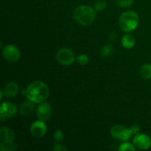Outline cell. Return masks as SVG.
I'll return each instance as SVG.
<instances>
[{
  "label": "cell",
  "mask_w": 151,
  "mask_h": 151,
  "mask_svg": "<svg viewBox=\"0 0 151 151\" xmlns=\"http://www.w3.org/2000/svg\"><path fill=\"white\" fill-rule=\"evenodd\" d=\"M25 91L27 98L34 103H41L44 102L50 94V90L47 84L39 81H34L29 84Z\"/></svg>",
  "instance_id": "1"
},
{
  "label": "cell",
  "mask_w": 151,
  "mask_h": 151,
  "mask_svg": "<svg viewBox=\"0 0 151 151\" xmlns=\"http://www.w3.org/2000/svg\"><path fill=\"white\" fill-rule=\"evenodd\" d=\"M96 11L93 7L87 5H81L75 9L73 17L75 20L83 26H88L92 24L96 19Z\"/></svg>",
  "instance_id": "2"
},
{
  "label": "cell",
  "mask_w": 151,
  "mask_h": 151,
  "mask_svg": "<svg viewBox=\"0 0 151 151\" xmlns=\"http://www.w3.org/2000/svg\"><path fill=\"white\" fill-rule=\"evenodd\" d=\"M139 24V16L134 11H125L121 14L119 25L122 31L130 32L137 29Z\"/></svg>",
  "instance_id": "3"
},
{
  "label": "cell",
  "mask_w": 151,
  "mask_h": 151,
  "mask_svg": "<svg viewBox=\"0 0 151 151\" xmlns=\"http://www.w3.org/2000/svg\"><path fill=\"white\" fill-rule=\"evenodd\" d=\"M111 134L114 138L121 142H126L133 135L131 129L122 125H116L111 128Z\"/></svg>",
  "instance_id": "4"
},
{
  "label": "cell",
  "mask_w": 151,
  "mask_h": 151,
  "mask_svg": "<svg viewBox=\"0 0 151 151\" xmlns=\"http://www.w3.org/2000/svg\"><path fill=\"white\" fill-rule=\"evenodd\" d=\"M56 59L60 64L69 66L72 64L75 60V56L73 52L69 49H60L56 54Z\"/></svg>",
  "instance_id": "5"
},
{
  "label": "cell",
  "mask_w": 151,
  "mask_h": 151,
  "mask_svg": "<svg viewBox=\"0 0 151 151\" xmlns=\"http://www.w3.org/2000/svg\"><path fill=\"white\" fill-rule=\"evenodd\" d=\"M2 55L6 60L13 63L19 60L21 53L17 47L11 44H8L2 49Z\"/></svg>",
  "instance_id": "6"
},
{
  "label": "cell",
  "mask_w": 151,
  "mask_h": 151,
  "mask_svg": "<svg viewBox=\"0 0 151 151\" xmlns=\"http://www.w3.org/2000/svg\"><path fill=\"white\" fill-rule=\"evenodd\" d=\"M133 143L139 150H147L151 147V139L145 134H137L133 139Z\"/></svg>",
  "instance_id": "7"
},
{
  "label": "cell",
  "mask_w": 151,
  "mask_h": 151,
  "mask_svg": "<svg viewBox=\"0 0 151 151\" xmlns=\"http://www.w3.org/2000/svg\"><path fill=\"white\" fill-rule=\"evenodd\" d=\"M52 113V107L48 103H44V102L41 103L37 108L36 114L39 120L44 121V122L47 121L51 117Z\"/></svg>",
  "instance_id": "8"
},
{
  "label": "cell",
  "mask_w": 151,
  "mask_h": 151,
  "mask_svg": "<svg viewBox=\"0 0 151 151\" xmlns=\"http://www.w3.org/2000/svg\"><path fill=\"white\" fill-rule=\"evenodd\" d=\"M17 113V108L13 103L4 102L1 106V121L13 117Z\"/></svg>",
  "instance_id": "9"
},
{
  "label": "cell",
  "mask_w": 151,
  "mask_h": 151,
  "mask_svg": "<svg viewBox=\"0 0 151 151\" xmlns=\"http://www.w3.org/2000/svg\"><path fill=\"white\" fill-rule=\"evenodd\" d=\"M47 131V126L44 121L38 119L32 124L30 127V133L35 138H41L44 137Z\"/></svg>",
  "instance_id": "10"
},
{
  "label": "cell",
  "mask_w": 151,
  "mask_h": 151,
  "mask_svg": "<svg viewBox=\"0 0 151 151\" xmlns=\"http://www.w3.org/2000/svg\"><path fill=\"white\" fill-rule=\"evenodd\" d=\"M0 139L2 143H13L15 140L14 132L10 128L2 127L0 129Z\"/></svg>",
  "instance_id": "11"
},
{
  "label": "cell",
  "mask_w": 151,
  "mask_h": 151,
  "mask_svg": "<svg viewBox=\"0 0 151 151\" xmlns=\"http://www.w3.org/2000/svg\"><path fill=\"white\" fill-rule=\"evenodd\" d=\"M2 89L3 92H4V95L7 98L10 99L12 97H15L16 95H17V94L19 93V86H18L16 83L9 82Z\"/></svg>",
  "instance_id": "12"
},
{
  "label": "cell",
  "mask_w": 151,
  "mask_h": 151,
  "mask_svg": "<svg viewBox=\"0 0 151 151\" xmlns=\"http://www.w3.org/2000/svg\"><path fill=\"white\" fill-rule=\"evenodd\" d=\"M34 109H35L34 103L29 100L22 103L20 107V113L22 116H28L33 113Z\"/></svg>",
  "instance_id": "13"
},
{
  "label": "cell",
  "mask_w": 151,
  "mask_h": 151,
  "mask_svg": "<svg viewBox=\"0 0 151 151\" xmlns=\"http://www.w3.org/2000/svg\"><path fill=\"white\" fill-rule=\"evenodd\" d=\"M136 44V40L133 35L130 34L125 35L122 38V44L125 48L131 49L134 47Z\"/></svg>",
  "instance_id": "14"
},
{
  "label": "cell",
  "mask_w": 151,
  "mask_h": 151,
  "mask_svg": "<svg viewBox=\"0 0 151 151\" xmlns=\"http://www.w3.org/2000/svg\"><path fill=\"white\" fill-rule=\"evenodd\" d=\"M139 75L144 80L151 79V64L145 63L139 69Z\"/></svg>",
  "instance_id": "15"
},
{
  "label": "cell",
  "mask_w": 151,
  "mask_h": 151,
  "mask_svg": "<svg viewBox=\"0 0 151 151\" xmlns=\"http://www.w3.org/2000/svg\"><path fill=\"white\" fill-rule=\"evenodd\" d=\"M16 149V144L13 143H0V150L1 151H13Z\"/></svg>",
  "instance_id": "16"
},
{
  "label": "cell",
  "mask_w": 151,
  "mask_h": 151,
  "mask_svg": "<svg viewBox=\"0 0 151 151\" xmlns=\"http://www.w3.org/2000/svg\"><path fill=\"white\" fill-rule=\"evenodd\" d=\"M113 51V47H111V44H107V45H105L103 48L100 50V54L104 58H108L111 54L112 53Z\"/></svg>",
  "instance_id": "17"
},
{
  "label": "cell",
  "mask_w": 151,
  "mask_h": 151,
  "mask_svg": "<svg viewBox=\"0 0 151 151\" xmlns=\"http://www.w3.org/2000/svg\"><path fill=\"white\" fill-rule=\"evenodd\" d=\"M119 151H125V150L134 151L136 150V147L134 145V143L131 144V143L125 142H124L123 144L121 145L120 147H119Z\"/></svg>",
  "instance_id": "18"
},
{
  "label": "cell",
  "mask_w": 151,
  "mask_h": 151,
  "mask_svg": "<svg viewBox=\"0 0 151 151\" xmlns=\"http://www.w3.org/2000/svg\"><path fill=\"white\" fill-rule=\"evenodd\" d=\"M106 1L105 0H97L94 4V9L97 11H102L106 7Z\"/></svg>",
  "instance_id": "19"
},
{
  "label": "cell",
  "mask_w": 151,
  "mask_h": 151,
  "mask_svg": "<svg viewBox=\"0 0 151 151\" xmlns=\"http://www.w3.org/2000/svg\"><path fill=\"white\" fill-rule=\"evenodd\" d=\"M77 62L80 65H86L88 62V57L85 54H81L77 57Z\"/></svg>",
  "instance_id": "20"
},
{
  "label": "cell",
  "mask_w": 151,
  "mask_h": 151,
  "mask_svg": "<svg viewBox=\"0 0 151 151\" xmlns=\"http://www.w3.org/2000/svg\"><path fill=\"white\" fill-rule=\"evenodd\" d=\"M116 3L121 7H129L134 3V0H116Z\"/></svg>",
  "instance_id": "21"
},
{
  "label": "cell",
  "mask_w": 151,
  "mask_h": 151,
  "mask_svg": "<svg viewBox=\"0 0 151 151\" xmlns=\"http://www.w3.org/2000/svg\"><path fill=\"white\" fill-rule=\"evenodd\" d=\"M53 138H54L55 141L56 142H60L63 141V138H64V136H63V132L60 130H57V131H55Z\"/></svg>",
  "instance_id": "22"
},
{
  "label": "cell",
  "mask_w": 151,
  "mask_h": 151,
  "mask_svg": "<svg viewBox=\"0 0 151 151\" xmlns=\"http://www.w3.org/2000/svg\"><path fill=\"white\" fill-rule=\"evenodd\" d=\"M130 129H131V133H132L133 135H136V134H137L139 133V131L140 130V128L139 125H133L130 128Z\"/></svg>",
  "instance_id": "23"
},
{
  "label": "cell",
  "mask_w": 151,
  "mask_h": 151,
  "mask_svg": "<svg viewBox=\"0 0 151 151\" xmlns=\"http://www.w3.org/2000/svg\"><path fill=\"white\" fill-rule=\"evenodd\" d=\"M53 150L55 151H66L67 150V149L65 147H63L62 145H60L56 144L55 145L54 147H53Z\"/></svg>",
  "instance_id": "24"
}]
</instances>
